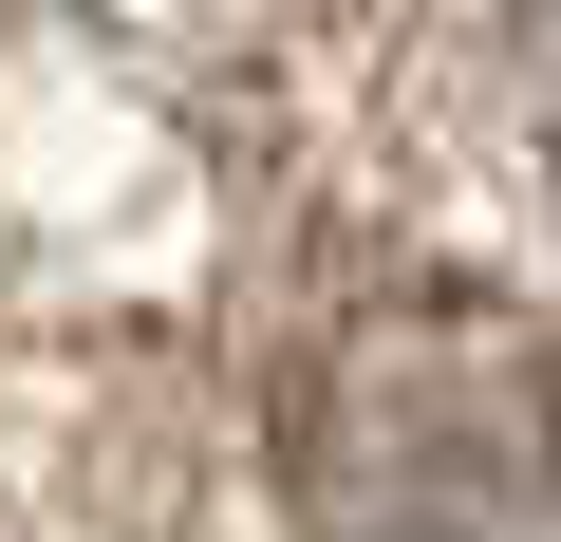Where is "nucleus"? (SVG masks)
<instances>
[{
    "label": "nucleus",
    "mask_w": 561,
    "mask_h": 542,
    "mask_svg": "<svg viewBox=\"0 0 561 542\" xmlns=\"http://www.w3.org/2000/svg\"><path fill=\"white\" fill-rule=\"evenodd\" d=\"M561 486V337L524 300H375L300 374V505L319 542H486Z\"/></svg>",
    "instance_id": "f257e3e1"
}]
</instances>
